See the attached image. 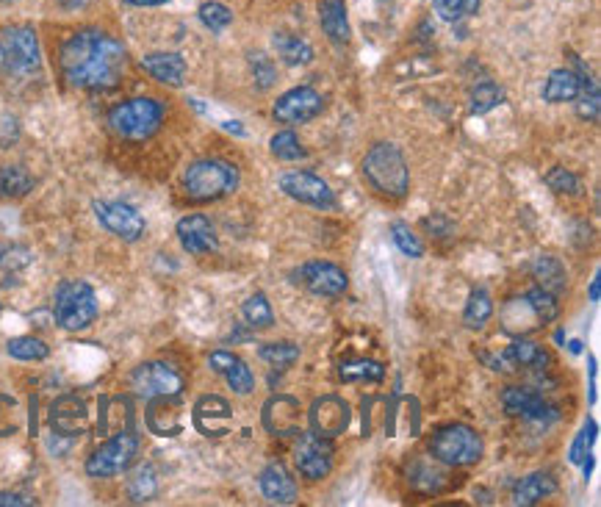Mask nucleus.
Listing matches in <instances>:
<instances>
[{
  "label": "nucleus",
  "instance_id": "5fc2aeb1",
  "mask_svg": "<svg viewBox=\"0 0 601 507\" xmlns=\"http://www.w3.org/2000/svg\"><path fill=\"white\" fill-rule=\"evenodd\" d=\"M225 128H228V131H233V133H239V136H244V128H241L239 122H225Z\"/></svg>",
  "mask_w": 601,
  "mask_h": 507
},
{
  "label": "nucleus",
  "instance_id": "39448f33",
  "mask_svg": "<svg viewBox=\"0 0 601 507\" xmlns=\"http://www.w3.org/2000/svg\"><path fill=\"white\" fill-rule=\"evenodd\" d=\"M161 122H164V106L156 97H131L109 111V128L128 142L150 139L161 128Z\"/></svg>",
  "mask_w": 601,
  "mask_h": 507
},
{
  "label": "nucleus",
  "instance_id": "5701e85b",
  "mask_svg": "<svg viewBox=\"0 0 601 507\" xmlns=\"http://www.w3.org/2000/svg\"><path fill=\"white\" fill-rule=\"evenodd\" d=\"M142 70L153 75L158 84L181 86L186 81V61L178 53H147L142 56Z\"/></svg>",
  "mask_w": 601,
  "mask_h": 507
},
{
  "label": "nucleus",
  "instance_id": "ea45409f",
  "mask_svg": "<svg viewBox=\"0 0 601 507\" xmlns=\"http://www.w3.org/2000/svg\"><path fill=\"white\" fill-rule=\"evenodd\" d=\"M502 103H505V89L493 84V81H482L471 92V114H488V111L502 106Z\"/></svg>",
  "mask_w": 601,
  "mask_h": 507
},
{
  "label": "nucleus",
  "instance_id": "b1692460",
  "mask_svg": "<svg viewBox=\"0 0 601 507\" xmlns=\"http://www.w3.org/2000/svg\"><path fill=\"white\" fill-rule=\"evenodd\" d=\"M554 491H557V480H554L549 471H532V474H527V477L513 488V505H538L543 499H549Z\"/></svg>",
  "mask_w": 601,
  "mask_h": 507
},
{
  "label": "nucleus",
  "instance_id": "58836bf2",
  "mask_svg": "<svg viewBox=\"0 0 601 507\" xmlns=\"http://www.w3.org/2000/svg\"><path fill=\"white\" fill-rule=\"evenodd\" d=\"M269 150L277 161H300V158H308V150L302 147L300 136L294 131H280L272 136L269 142Z\"/></svg>",
  "mask_w": 601,
  "mask_h": 507
},
{
  "label": "nucleus",
  "instance_id": "bb28decb",
  "mask_svg": "<svg viewBox=\"0 0 601 507\" xmlns=\"http://www.w3.org/2000/svg\"><path fill=\"white\" fill-rule=\"evenodd\" d=\"M507 361L513 363V366H527V369H549V363H552V355L543 350L541 344H535V341H529V338H516L510 347H507Z\"/></svg>",
  "mask_w": 601,
  "mask_h": 507
},
{
  "label": "nucleus",
  "instance_id": "1a4fd4ad",
  "mask_svg": "<svg viewBox=\"0 0 601 507\" xmlns=\"http://www.w3.org/2000/svg\"><path fill=\"white\" fill-rule=\"evenodd\" d=\"M131 386L139 397L161 399V397H181L183 394V375L164 361H147L136 366L131 375Z\"/></svg>",
  "mask_w": 601,
  "mask_h": 507
},
{
  "label": "nucleus",
  "instance_id": "c85d7f7f",
  "mask_svg": "<svg viewBox=\"0 0 601 507\" xmlns=\"http://www.w3.org/2000/svg\"><path fill=\"white\" fill-rule=\"evenodd\" d=\"M275 50L280 59L286 61L289 67H305V64H311L313 61V48L297 34H291V31H277L275 34Z\"/></svg>",
  "mask_w": 601,
  "mask_h": 507
},
{
  "label": "nucleus",
  "instance_id": "aec40b11",
  "mask_svg": "<svg viewBox=\"0 0 601 507\" xmlns=\"http://www.w3.org/2000/svg\"><path fill=\"white\" fill-rule=\"evenodd\" d=\"M261 494L272 502V505H294L297 502V483L291 477V471L280 463V460H272L264 471H261Z\"/></svg>",
  "mask_w": 601,
  "mask_h": 507
},
{
  "label": "nucleus",
  "instance_id": "473e14b6",
  "mask_svg": "<svg viewBox=\"0 0 601 507\" xmlns=\"http://www.w3.org/2000/svg\"><path fill=\"white\" fill-rule=\"evenodd\" d=\"M241 316H244V322L253 327V330H269V327L275 325V311H272V305L266 300L264 291H255L253 297L244 300Z\"/></svg>",
  "mask_w": 601,
  "mask_h": 507
},
{
  "label": "nucleus",
  "instance_id": "f704fd0d",
  "mask_svg": "<svg viewBox=\"0 0 601 507\" xmlns=\"http://www.w3.org/2000/svg\"><path fill=\"white\" fill-rule=\"evenodd\" d=\"M156 494L158 474L150 463H145V466H139V469L131 474V480H128V496H131V502H150Z\"/></svg>",
  "mask_w": 601,
  "mask_h": 507
},
{
  "label": "nucleus",
  "instance_id": "a18cd8bd",
  "mask_svg": "<svg viewBox=\"0 0 601 507\" xmlns=\"http://www.w3.org/2000/svg\"><path fill=\"white\" fill-rule=\"evenodd\" d=\"M543 181H546V186L557 194H579V189H582V183H579L577 175L565 167H552L546 175H543Z\"/></svg>",
  "mask_w": 601,
  "mask_h": 507
},
{
  "label": "nucleus",
  "instance_id": "f3484780",
  "mask_svg": "<svg viewBox=\"0 0 601 507\" xmlns=\"http://www.w3.org/2000/svg\"><path fill=\"white\" fill-rule=\"evenodd\" d=\"M194 427L205 435V438H222L230 433V422H233V411H230L228 399L217 397V394H205L197 399L194 405Z\"/></svg>",
  "mask_w": 601,
  "mask_h": 507
},
{
  "label": "nucleus",
  "instance_id": "72a5a7b5",
  "mask_svg": "<svg viewBox=\"0 0 601 507\" xmlns=\"http://www.w3.org/2000/svg\"><path fill=\"white\" fill-rule=\"evenodd\" d=\"M493 316V300L491 294L485 289H474L469 294L466 302V311H463V322L469 330H482V327L491 322Z\"/></svg>",
  "mask_w": 601,
  "mask_h": 507
},
{
  "label": "nucleus",
  "instance_id": "603ef678",
  "mask_svg": "<svg viewBox=\"0 0 601 507\" xmlns=\"http://www.w3.org/2000/svg\"><path fill=\"white\" fill-rule=\"evenodd\" d=\"M131 6H167L169 0H128Z\"/></svg>",
  "mask_w": 601,
  "mask_h": 507
},
{
  "label": "nucleus",
  "instance_id": "6e6d98bb",
  "mask_svg": "<svg viewBox=\"0 0 601 507\" xmlns=\"http://www.w3.org/2000/svg\"><path fill=\"white\" fill-rule=\"evenodd\" d=\"M571 352H574V355H579V352H582V341H571Z\"/></svg>",
  "mask_w": 601,
  "mask_h": 507
},
{
  "label": "nucleus",
  "instance_id": "e433bc0d",
  "mask_svg": "<svg viewBox=\"0 0 601 507\" xmlns=\"http://www.w3.org/2000/svg\"><path fill=\"white\" fill-rule=\"evenodd\" d=\"M6 352L12 355L14 361H45L50 355L48 344H45L42 338L34 336L12 338V341L6 344Z\"/></svg>",
  "mask_w": 601,
  "mask_h": 507
},
{
  "label": "nucleus",
  "instance_id": "a211bd4d",
  "mask_svg": "<svg viewBox=\"0 0 601 507\" xmlns=\"http://www.w3.org/2000/svg\"><path fill=\"white\" fill-rule=\"evenodd\" d=\"M178 242L189 255H208V253H217L219 250V239H217V230L211 225V219L205 217V214H189V217H183L178 222Z\"/></svg>",
  "mask_w": 601,
  "mask_h": 507
},
{
  "label": "nucleus",
  "instance_id": "864d4df0",
  "mask_svg": "<svg viewBox=\"0 0 601 507\" xmlns=\"http://www.w3.org/2000/svg\"><path fill=\"white\" fill-rule=\"evenodd\" d=\"M89 0H61V6L64 9H81V6H86Z\"/></svg>",
  "mask_w": 601,
  "mask_h": 507
},
{
  "label": "nucleus",
  "instance_id": "4468645a",
  "mask_svg": "<svg viewBox=\"0 0 601 507\" xmlns=\"http://www.w3.org/2000/svg\"><path fill=\"white\" fill-rule=\"evenodd\" d=\"M294 283H300L316 297H341L347 291V272L333 261H308L294 272Z\"/></svg>",
  "mask_w": 601,
  "mask_h": 507
},
{
  "label": "nucleus",
  "instance_id": "f8f14e48",
  "mask_svg": "<svg viewBox=\"0 0 601 507\" xmlns=\"http://www.w3.org/2000/svg\"><path fill=\"white\" fill-rule=\"evenodd\" d=\"M95 217L103 228L114 233L122 242H139L145 236V217L136 211L128 203H120V200H97L95 206Z\"/></svg>",
  "mask_w": 601,
  "mask_h": 507
},
{
  "label": "nucleus",
  "instance_id": "9b49d317",
  "mask_svg": "<svg viewBox=\"0 0 601 507\" xmlns=\"http://www.w3.org/2000/svg\"><path fill=\"white\" fill-rule=\"evenodd\" d=\"M325 111V97L322 92H316L313 86H294L289 92L275 100V114L277 122H286V125H302V122L316 120L319 114Z\"/></svg>",
  "mask_w": 601,
  "mask_h": 507
},
{
  "label": "nucleus",
  "instance_id": "0eeeda50",
  "mask_svg": "<svg viewBox=\"0 0 601 507\" xmlns=\"http://www.w3.org/2000/svg\"><path fill=\"white\" fill-rule=\"evenodd\" d=\"M42 64L39 39L34 28L28 25H12L0 31V70L12 75L37 73Z\"/></svg>",
  "mask_w": 601,
  "mask_h": 507
},
{
  "label": "nucleus",
  "instance_id": "49530a36",
  "mask_svg": "<svg viewBox=\"0 0 601 507\" xmlns=\"http://www.w3.org/2000/svg\"><path fill=\"white\" fill-rule=\"evenodd\" d=\"M250 67H253L255 86H258V89H269V86L275 84L277 73L269 56H264V53H250Z\"/></svg>",
  "mask_w": 601,
  "mask_h": 507
},
{
  "label": "nucleus",
  "instance_id": "c03bdc74",
  "mask_svg": "<svg viewBox=\"0 0 601 507\" xmlns=\"http://www.w3.org/2000/svg\"><path fill=\"white\" fill-rule=\"evenodd\" d=\"M391 239L399 247V253L408 255V258H421L424 255V244L419 242V236L405 222H394L391 225Z\"/></svg>",
  "mask_w": 601,
  "mask_h": 507
},
{
  "label": "nucleus",
  "instance_id": "412c9836",
  "mask_svg": "<svg viewBox=\"0 0 601 507\" xmlns=\"http://www.w3.org/2000/svg\"><path fill=\"white\" fill-rule=\"evenodd\" d=\"M208 366L228 380V386L236 391V394H250L255 388V375L253 369L247 363L241 361L239 355H233L228 350H217L208 355Z\"/></svg>",
  "mask_w": 601,
  "mask_h": 507
},
{
  "label": "nucleus",
  "instance_id": "4be33fe9",
  "mask_svg": "<svg viewBox=\"0 0 601 507\" xmlns=\"http://www.w3.org/2000/svg\"><path fill=\"white\" fill-rule=\"evenodd\" d=\"M50 427L53 435L75 438L86 430V405L78 397H61L50 408Z\"/></svg>",
  "mask_w": 601,
  "mask_h": 507
},
{
  "label": "nucleus",
  "instance_id": "c9c22d12",
  "mask_svg": "<svg viewBox=\"0 0 601 507\" xmlns=\"http://www.w3.org/2000/svg\"><path fill=\"white\" fill-rule=\"evenodd\" d=\"M524 297H527L529 308L535 311L541 325H549V322H554L557 314H560V300H557V294H552V291L535 286V289H529Z\"/></svg>",
  "mask_w": 601,
  "mask_h": 507
},
{
  "label": "nucleus",
  "instance_id": "20e7f679",
  "mask_svg": "<svg viewBox=\"0 0 601 507\" xmlns=\"http://www.w3.org/2000/svg\"><path fill=\"white\" fill-rule=\"evenodd\" d=\"M427 449H430L433 460H438L441 466L463 469V466L480 463L485 444H482L480 433L469 424H446L441 430H435Z\"/></svg>",
  "mask_w": 601,
  "mask_h": 507
},
{
  "label": "nucleus",
  "instance_id": "4d7b16f0",
  "mask_svg": "<svg viewBox=\"0 0 601 507\" xmlns=\"http://www.w3.org/2000/svg\"><path fill=\"white\" fill-rule=\"evenodd\" d=\"M6 402H12V399H9V397H0V408H3ZM0 435H3V433H0Z\"/></svg>",
  "mask_w": 601,
  "mask_h": 507
},
{
  "label": "nucleus",
  "instance_id": "c756f323",
  "mask_svg": "<svg viewBox=\"0 0 601 507\" xmlns=\"http://www.w3.org/2000/svg\"><path fill=\"white\" fill-rule=\"evenodd\" d=\"M338 377L344 383H383L385 366L372 358H352L338 363Z\"/></svg>",
  "mask_w": 601,
  "mask_h": 507
},
{
  "label": "nucleus",
  "instance_id": "a878e982",
  "mask_svg": "<svg viewBox=\"0 0 601 507\" xmlns=\"http://www.w3.org/2000/svg\"><path fill=\"white\" fill-rule=\"evenodd\" d=\"M532 278L538 280V286L546 291H552V294H563L565 286H568V272H565V266L560 258H554V255H538L535 261H532Z\"/></svg>",
  "mask_w": 601,
  "mask_h": 507
},
{
  "label": "nucleus",
  "instance_id": "4c0bfd02",
  "mask_svg": "<svg viewBox=\"0 0 601 507\" xmlns=\"http://www.w3.org/2000/svg\"><path fill=\"white\" fill-rule=\"evenodd\" d=\"M261 361H266L269 366H277V369H289L291 363L300 361V347L291 344V341H269L261 350Z\"/></svg>",
  "mask_w": 601,
  "mask_h": 507
},
{
  "label": "nucleus",
  "instance_id": "79ce46f5",
  "mask_svg": "<svg viewBox=\"0 0 601 507\" xmlns=\"http://www.w3.org/2000/svg\"><path fill=\"white\" fill-rule=\"evenodd\" d=\"M596 433H599V427L593 419L582 424V430L574 438V444H571V452H568V460L574 463V466H582L585 460L590 458V452H593V444H596Z\"/></svg>",
  "mask_w": 601,
  "mask_h": 507
},
{
  "label": "nucleus",
  "instance_id": "2eb2a0df",
  "mask_svg": "<svg viewBox=\"0 0 601 507\" xmlns=\"http://www.w3.org/2000/svg\"><path fill=\"white\" fill-rule=\"evenodd\" d=\"M294 463L297 471L308 480H325L333 469V444L330 438L316 433H302L294 447Z\"/></svg>",
  "mask_w": 601,
  "mask_h": 507
},
{
  "label": "nucleus",
  "instance_id": "7c9ffc66",
  "mask_svg": "<svg viewBox=\"0 0 601 507\" xmlns=\"http://www.w3.org/2000/svg\"><path fill=\"white\" fill-rule=\"evenodd\" d=\"M34 189V175L20 164H6L0 167V197L3 200H20Z\"/></svg>",
  "mask_w": 601,
  "mask_h": 507
},
{
  "label": "nucleus",
  "instance_id": "37998d69",
  "mask_svg": "<svg viewBox=\"0 0 601 507\" xmlns=\"http://www.w3.org/2000/svg\"><path fill=\"white\" fill-rule=\"evenodd\" d=\"M200 23H203L208 31L222 34V31L233 23V12H230L225 3L211 0V3H203V6H200Z\"/></svg>",
  "mask_w": 601,
  "mask_h": 507
},
{
  "label": "nucleus",
  "instance_id": "dca6fc26",
  "mask_svg": "<svg viewBox=\"0 0 601 507\" xmlns=\"http://www.w3.org/2000/svg\"><path fill=\"white\" fill-rule=\"evenodd\" d=\"M349 405L336 394L316 399L308 411V422H311V433L322 435V438H336V435L347 433L349 427Z\"/></svg>",
  "mask_w": 601,
  "mask_h": 507
},
{
  "label": "nucleus",
  "instance_id": "13d9d810",
  "mask_svg": "<svg viewBox=\"0 0 601 507\" xmlns=\"http://www.w3.org/2000/svg\"><path fill=\"white\" fill-rule=\"evenodd\" d=\"M3 3H12V0H3Z\"/></svg>",
  "mask_w": 601,
  "mask_h": 507
},
{
  "label": "nucleus",
  "instance_id": "7ed1b4c3",
  "mask_svg": "<svg viewBox=\"0 0 601 507\" xmlns=\"http://www.w3.org/2000/svg\"><path fill=\"white\" fill-rule=\"evenodd\" d=\"M239 167L225 158H200L183 172V192L194 203L222 200L239 189Z\"/></svg>",
  "mask_w": 601,
  "mask_h": 507
},
{
  "label": "nucleus",
  "instance_id": "f03ea898",
  "mask_svg": "<svg viewBox=\"0 0 601 507\" xmlns=\"http://www.w3.org/2000/svg\"><path fill=\"white\" fill-rule=\"evenodd\" d=\"M361 172L366 183L385 200H405L410 192V169L402 150L391 142H377L363 156Z\"/></svg>",
  "mask_w": 601,
  "mask_h": 507
},
{
  "label": "nucleus",
  "instance_id": "09e8293b",
  "mask_svg": "<svg viewBox=\"0 0 601 507\" xmlns=\"http://www.w3.org/2000/svg\"><path fill=\"white\" fill-rule=\"evenodd\" d=\"M588 369H590V405H596V399H599V366H596V358H593V355L588 358Z\"/></svg>",
  "mask_w": 601,
  "mask_h": 507
},
{
  "label": "nucleus",
  "instance_id": "393cba45",
  "mask_svg": "<svg viewBox=\"0 0 601 507\" xmlns=\"http://www.w3.org/2000/svg\"><path fill=\"white\" fill-rule=\"evenodd\" d=\"M319 23H322V31H325L330 42L347 45L352 31H349L347 3L344 0H319Z\"/></svg>",
  "mask_w": 601,
  "mask_h": 507
},
{
  "label": "nucleus",
  "instance_id": "ddd939ff",
  "mask_svg": "<svg viewBox=\"0 0 601 507\" xmlns=\"http://www.w3.org/2000/svg\"><path fill=\"white\" fill-rule=\"evenodd\" d=\"M502 405H505V411L510 413V416L532 424H543V427L557 422V416H560L554 405H549L535 388L529 386L505 388V391H502Z\"/></svg>",
  "mask_w": 601,
  "mask_h": 507
},
{
  "label": "nucleus",
  "instance_id": "8fccbe9b",
  "mask_svg": "<svg viewBox=\"0 0 601 507\" xmlns=\"http://www.w3.org/2000/svg\"><path fill=\"white\" fill-rule=\"evenodd\" d=\"M25 505H34V502L23 494H9V491L0 494V507H25Z\"/></svg>",
  "mask_w": 601,
  "mask_h": 507
},
{
  "label": "nucleus",
  "instance_id": "9d476101",
  "mask_svg": "<svg viewBox=\"0 0 601 507\" xmlns=\"http://www.w3.org/2000/svg\"><path fill=\"white\" fill-rule=\"evenodd\" d=\"M280 189L289 194L291 200H297L302 206L319 208V211H333L338 206L336 194L322 181L319 175L305 172V169H294V172H283L280 175Z\"/></svg>",
  "mask_w": 601,
  "mask_h": 507
},
{
  "label": "nucleus",
  "instance_id": "de8ad7c7",
  "mask_svg": "<svg viewBox=\"0 0 601 507\" xmlns=\"http://www.w3.org/2000/svg\"><path fill=\"white\" fill-rule=\"evenodd\" d=\"M480 358L485 363H488V369H493V372H513L516 366L507 361V355H491V352H480Z\"/></svg>",
  "mask_w": 601,
  "mask_h": 507
},
{
  "label": "nucleus",
  "instance_id": "423d86ee",
  "mask_svg": "<svg viewBox=\"0 0 601 507\" xmlns=\"http://www.w3.org/2000/svg\"><path fill=\"white\" fill-rule=\"evenodd\" d=\"M56 322L70 333L86 330V327L95 322L97 316V297L95 289L84 283V280H70V283H61L56 291Z\"/></svg>",
  "mask_w": 601,
  "mask_h": 507
},
{
  "label": "nucleus",
  "instance_id": "a19ab883",
  "mask_svg": "<svg viewBox=\"0 0 601 507\" xmlns=\"http://www.w3.org/2000/svg\"><path fill=\"white\" fill-rule=\"evenodd\" d=\"M433 9L446 23H460L480 12V0H433Z\"/></svg>",
  "mask_w": 601,
  "mask_h": 507
},
{
  "label": "nucleus",
  "instance_id": "f257e3e1",
  "mask_svg": "<svg viewBox=\"0 0 601 507\" xmlns=\"http://www.w3.org/2000/svg\"><path fill=\"white\" fill-rule=\"evenodd\" d=\"M125 48L120 39H114L106 31L86 28L75 31L73 37L61 45V75L67 84L84 92H109L120 84L125 70Z\"/></svg>",
  "mask_w": 601,
  "mask_h": 507
},
{
  "label": "nucleus",
  "instance_id": "6e6552de",
  "mask_svg": "<svg viewBox=\"0 0 601 507\" xmlns=\"http://www.w3.org/2000/svg\"><path fill=\"white\" fill-rule=\"evenodd\" d=\"M139 455V435L133 430H120V433L109 438L103 447H97L89 460H86V474L106 480V477H117L122 471L133 466V460Z\"/></svg>",
  "mask_w": 601,
  "mask_h": 507
},
{
  "label": "nucleus",
  "instance_id": "3c124183",
  "mask_svg": "<svg viewBox=\"0 0 601 507\" xmlns=\"http://www.w3.org/2000/svg\"><path fill=\"white\" fill-rule=\"evenodd\" d=\"M601 297V275L596 272V278H593V283H590V302H599Z\"/></svg>",
  "mask_w": 601,
  "mask_h": 507
},
{
  "label": "nucleus",
  "instance_id": "6ab92c4d",
  "mask_svg": "<svg viewBox=\"0 0 601 507\" xmlns=\"http://www.w3.org/2000/svg\"><path fill=\"white\" fill-rule=\"evenodd\" d=\"M300 402L294 397H272L264 405V427L272 435H300Z\"/></svg>",
  "mask_w": 601,
  "mask_h": 507
},
{
  "label": "nucleus",
  "instance_id": "2f4dec72",
  "mask_svg": "<svg viewBox=\"0 0 601 507\" xmlns=\"http://www.w3.org/2000/svg\"><path fill=\"white\" fill-rule=\"evenodd\" d=\"M408 483L421 494H441L446 488V474L424 460H416L408 469Z\"/></svg>",
  "mask_w": 601,
  "mask_h": 507
},
{
  "label": "nucleus",
  "instance_id": "cd10ccee",
  "mask_svg": "<svg viewBox=\"0 0 601 507\" xmlns=\"http://www.w3.org/2000/svg\"><path fill=\"white\" fill-rule=\"evenodd\" d=\"M579 75L574 70H554L543 84V100L546 103H571L579 95Z\"/></svg>",
  "mask_w": 601,
  "mask_h": 507
}]
</instances>
